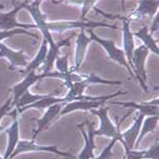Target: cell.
I'll list each match as a JSON object with an SVG mask.
<instances>
[{"mask_svg": "<svg viewBox=\"0 0 159 159\" xmlns=\"http://www.w3.org/2000/svg\"><path fill=\"white\" fill-rule=\"evenodd\" d=\"M11 105H12V97L9 98V99L7 101V103L0 108V119H1L7 113H8V111L10 109V107H11Z\"/></svg>", "mask_w": 159, "mask_h": 159, "instance_id": "cell-28", "label": "cell"}, {"mask_svg": "<svg viewBox=\"0 0 159 159\" xmlns=\"http://www.w3.org/2000/svg\"><path fill=\"white\" fill-rule=\"evenodd\" d=\"M48 44L44 39V41L40 47V49H39V52L36 56V57L30 63H28V65L25 66L24 70H20V73H22L23 75H26L31 71H35L40 65L44 64V62L46 60V57L48 55Z\"/></svg>", "mask_w": 159, "mask_h": 159, "instance_id": "cell-19", "label": "cell"}, {"mask_svg": "<svg viewBox=\"0 0 159 159\" xmlns=\"http://www.w3.org/2000/svg\"><path fill=\"white\" fill-rule=\"evenodd\" d=\"M108 100H110V98H105L102 100H96V101H92V100L73 101L66 104V106L63 107L59 116H65L74 111H90L92 109H98L99 107H103L104 104L107 103Z\"/></svg>", "mask_w": 159, "mask_h": 159, "instance_id": "cell-11", "label": "cell"}, {"mask_svg": "<svg viewBox=\"0 0 159 159\" xmlns=\"http://www.w3.org/2000/svg\"><path fill=\"white\" fill-rule=\"evenodd\" d=\"M159 22H158V14L157 13L156 14V16H155V20L153 21V24L151 25V27L149 28V33L151 34V35H153V33H155L156 31H157L158 30V27H159Z\"/></svg>", "mask_w": 159, "mask_h": 159, "instance_id": "cell-29", "label": "cell"}, {"mask_svg": "<svg viewBox=\"0 0 159 159\" xmlns=\"http://www.w3.org/2000/svg\"><path fill=\"white\" fill-rule=\"evenodd\" d=\"M158 116H148L147 119H145V121H143L141 129H140V134L136 140L135 147H138L139 143L142 141V139L145 137V135L147 134L155 131V129L157 125V123H158Z\"/></svg>", "mask_w": 159, "mask_h": 159, "instance_id": "cell-21", "label": "cell"}, {"mask_svg": "<svg viewBox=\"0 0 159 159\" xmlns=\"http://www.w3.org/2000/svg\"><path fill=\"white\" fill-rule=\"evenodd\" d=\"M86 29H81V32L76 37L75 40V65L70 69L72 73L76 72L79 67L81 66V64L83 63V60L85 58L86 53V48L89 45V43L92 41L90 37H86L85 33Z\"/></svg>", "mask_w": 159, "mask_h": 159, "instance_id": "cell-13", "label": "cell"}, {"mask_svg": "<svg viewBox=\"0 0 159 159\" xmlns=\"http://www.w3.org/2000/svg\"><path fill=\"white\" fill-rule=\"evenodd\" d=\"M0 159H4V157H0Z\"/></svg>", "mask_w": 159, "mask_h": 159, "instance_id": "cell-30", "label": "cell"}, {"mask_svg": "<svg viewBox=\"0 0 159 159\" xmlns=\"http://www.w3.org/2000/svg\"><path fill=\"white\" fill-rule=\"evenodd\" d=\"M24 8V2L21 3L20 6L15 7L13 10L7 13H0V28L4 30H12L16 28L21 29H28V28H36V25L30 24H21L18 23L16 19V14L19 10Z\"/></svg>", "mask_w": 159, "mask_h": 159, "instance_id": "cell-9", "label": "cell"}, {"mask_svg": "<svg viewBox=\"0 0 159 159\" xmlns=\"http://www.w3.org/2000/svg\"><path fill=\"white\" fill-rule=\"evenodd\" d=\"M87 31H88V33H89V35H90V36H89L90 39L93 40V41H96L98 44H99L100 46H102L103 48L106 50V52H107V54L108 55V57H110V59L114 60V61L116 62V63H118L119 65H121L123 66H125V67L127 69L129 75H130L132 77L135 78V75L133 73L131 67L129 66L128 63L126 61L125 53H124V51H123L122 49L116 48V44H115L114 41H112V40H107V39H103V38L98 37V35H96V34L93 32V29H88Z\"/></svg>", "mask_w": 159, "mask_h": 159, "instance_id": "cell-4", "label": "cell"}, {"mask_svg": "<svg viewBox=\"0 0 159 159\" xmlns=\"http://www.w3.org/2000/svg\"><path fill=\"white\" fill-rule=\"evenodd\" d=\"M8 115L12 116L14 117V120H13L11 126L7 130V133L8 135V143H7L6 154L4 156V159H8L10 157V156L12 155V153L19 141V128H18V116H17L18 112L16 109H14Z\"/></svg>", "mask_w": 159, "mask_h": 159, "instance_id": "cell-15", "label": "cell"}, {"mask_svg": "<svg viewBox=\"0 0 159 159\" xmlns=\"http://www.w3.org/2000/svg\"><path fill=\"white\" fill-rule=\"evenodd\" d=\"M0 57H6L10 62L9 69L14 70L16 67H25L28 65L27 58L23 50L14 51L4 44H0Z\"/></svg>", "mask_w": 159, "mask_h": 159, "instance_id": "cell-12", "label": "cell"}, {"mask_svg": "<svg viewBox=\"0 0 159 159\" xmlns=\"http://www.w3.org/2000/svg\"><path fill=\"white\" fill-rule=\"evenodd\" d=\"M117 141H118V140H117V139H116V138L111 139L110 144H109L107 147H106V148L103 150V152H102L98 157H95L93 159H108L111 156H112V149H113V147H114V146L116 145V143Z\"/></svg>", "mask_w": 159, "mask_h": 159, "instance_id": "cell-27", "label": "cell"}, {"mask_svg": "<svg viewBox=\"0 0 159 159\" xmlns=\"http://www.w3.org/2000/svg\"><path fill=\"white\" fill-rule=\"evenodd\" d=\"M64 107V104H55V105H52L50 106L47 112L45 113V115L37 121V129L35 130L34 132V135L32 137V140H36L37 135L43 131L44 129L48 128L51 122L60 115V112H61L62 108Z\"/></svg>", "mask_w": 159, "mask_h": 159, "instance_id": "cell-16", "label": "cell"}, {"mask_svg": "<svg viewBox=\"0 0 159 159\" xmlns=\"http://www.w3.org/2000/svg\"><path fill=\"white\" fill-rule=\"evenodd\" d=\"M145 119V116L141 113L138 114L137 117L135 118L134 124L124 133H121V139L120 142L123 141L125 146L129 149H134L136 143V140L138 138V135L140 134V129L142 126L143 121Z\"/></svg>", "mask_w": 159, "mask_h": 159, "instance_id": "cell-14", "label": "cell"}, {"mask_svg": "<svg viewBox=\"0 0 159 159\" xmlns=\"http://www.w3.org/2000/svg\"><path fill=\"white\" fill-rule=\"evenodd\" d=\"M56 65H57V68L58 70V72L62 74L63 77L66 74L69 73L70 69L68 67V55L62 57H57L56 59Z\"/></svg>", "mask_w": 159, "mask_h": 159, "instance_id": "cell-25", "label": "cell"}, {"mask_svg": "<svg viewBox=\"0 0 159 159\" xmlns=\"http://www.w3.org/2000/svg\"><path fill=\"white\" fill-rule=\"evenodd\" d=\"M149 54V50L144 46L136 48L133 52L131 69L135 75V77L138 80L140 86L146 93H148V87L147 85V70H146V61Z\"/></svg>", "mask_w": 159, "mask_h": 159, "instance_id": "cell-3", "label": "cell"}, {"mask_svg": "<svg viewBox=\"0 0 159 159\" xmlns=\"http://www.w3.org/2000/svg\"><path fill=\"white\" fill-rule=\"evenodd\" d=\"M95 124L86 121L83 124L77 125L80 132L83 134L85 139V146L80 152L77 159H93L95 157L94 151L98 147L95 145Z\"/></svg>", "mask_w": 159, "mask_h": 159, "instance_id": "cell-7", "label": "cell"}, {"mask_svg": "<svg viewBox=\"0 0 159 159\" xmlns=\"http://www.w3.org/2000/svg\"><path fill=\"white\" fill-rule=\"evenodd\" d=\"M109 104L112 105H118L122 106L124 107L127 108H133L139 110L141 114L144 116H158V98L153 99L148 102H118V101H107Z\"/></svg>", "mask_w": 159, "mask_h": 159, "instance_id": "cell-8", "label": "cell"}, {"mask_svg": "<svg viewBox=\"0 0 159 159\" xmlns=\"http://www.w3.org/2000/svg\"><path fill=\"white\" fill-rule=\"evenodd\" d=\"M108 111L109 107H101L98 109H92L89 112L95 116H97L99 117L100 120V125L98 127V130H95V135H100V136H106V137H109V138H116L118 141L121 139V132L119 130V126L121 125V123L129 116L133 113V110L128 112L122 119L119 121L117 124V125H116L114 123L111 121V119L108 116Z\"/></svg>", "mask_w": 159, "mask_h": 159, "instance_id": "cell-1", "label": "cell"}, {"mask_svg": "<svg viewBox=\"0 0 159 159\" xmlns=\"http://www.w3.org/2000/svg\"><path fill=\"white\" fill-rule=\"evenodd\" d=\"M19 34L27 35V36L34 37L36 39L39 38V37L37 35L34 34V33H30L27 30L21 29V28H16V29H12V30H3V31H0V41L3 40V39H5V38L11 37L13 36H16V35H19Z\"/></svg>", "mask_w": 159, "mask_h": 159, "instance_id": "cell-23", "label": "cell"}, {"mask_svg": "<svg viewBox=\"0 0 159 159\" xmlns=\"http://www.w3.org/2000/svg\"><path fill=\"white\" fill-rule=\"evenodd\" d=\"M46 77H59V78L63 79V75L59 72H49V73L43 74H36L35 71L29 72L25 75V77L23 79V81H21L20 83H18L17 85L14 86L12 88L9 89V91L12 92L13 95V101L11 107H14L16 105L19 98L22 97V95L26 90L29 89L30 86H33L35 83H37V81L44 79Z\"/></svg>", "mask_w": 159, "mask_h": 159, "instance_id": "cell-5", "label": "cell"}, {"mask_svg": "<svg viewBox=\"0 0 159 159\" xmlns=\"http://www.w3.org/2000/svg\"><path fill=\"white\" fill-rule=\"evenodd\" d=\"M116 18L121 19L123 22V47H124V53L128 63L129 66L131 67V61L133 57V52L135 50V44H134V37L133 33L130 30V20L126 16H116Z\"/></svg>", "mask_w": 159, "mask_h": 159, "instance_id": "cell-10", "label": "cell"}, {"mask_svg": "<svg viewBox=\"0 0 159 159\" xmlns=\"http://www.w3.org/2000/svg\"><path fill=\"white\" fill-rule=\"evenodd\" d=\"M98 26L109 27L112 29H117L118 27L115 25H110L106 22H98V21H92V20H66V21H55V22H48L47 27L48 31L56 32V33H62L66 30L69 29H93Z\"/></svg>", "mask_w": 159, "mask_h": 159, "instance_id": "cell-2", "label": "cell"}, {"mask_svg": "<svg viewBox=\"0 0 159 159\" xmlns=\"http://www.w3.org/2000/svg\"><path fill=\"white\" fill-rule=\"evenodd\" d=\"M133 36H135V37H137L138 38H140L143 41L144 46L148 50L152 51L157 56H158V46H157V42L154 40L152 35L149 33V28L147 27V25H144L137 32H135V34H133Z\"/></svg>", "mask_w": 159, "mask_h": 159, "instance_id": "cell-20", "label": "cell"}, {"mask_svg": "<svg viewBox=\"0 0 159 159\" xmlns=\"http://www.w3.org/2000/svg\"><path fill=\"white\" fill-rule=\"evenodd\" d=\"M158 4V1H139L137 7L126 17L132 21L134 19H141L145 16H156L155 13H157Z\"/></svg>", "mask_w": 159, "mask_h": 159, "instance_id": "cell-17", "label": "cell"}, {"mask_svg": "<svg viewBox=\"0 0 159 159\" xmlns=\"http://www.w3.org/2000/svg\"><path fill=\"white\" fill-rule=\"evenodd\" d=\"M121 144L124 146L125 152L124 159H143L145 150L138 151V150H134V149H129L123 141H121Z\"/></svg>", "mask_w": 159, "mask_h": 159, "instance_id": "cell-26", "label": "cell"}, {"mask_svg": "<svg viewBox=\"0 0 159 159\" xmlns=\"http://www.w3.org/2000/svg\"><path fill=\"white\" fill-rule=\"evenodd\" d=\"M143 159H159L158 137L156 138V142L151 147H149L147 150H145Z\"/></svg>", "mask_w": 159, "mask_h": 159, "instance_id": "cell-24", "label": "cell"}, {"mask_svg": "<svg viewBox=\"0 0 159 159\" xmlns=\"http://www.w3.org/2000/svg\"><path fill=\"white\" fill-rule=\"evenodd\" d=\"M73 37V34L68 37L66 39L61 40L59 42H56L54 47H50L48 51V55L46 57V60L44 62V72L43 73H49L54 62L59 57V49L62 47H69L70 46V39Z\"/></svg>", "mask_w": 159, "mask_h": 159, "instance_id": "cell-18", "label": "cell"}, {"mask_svg": "<svg viewBox=\"0 0 159 159\" xmlns=\"http://www.w3.org/2000/svg\"><path fill=\"white\" fill-rule=\"evenodd\" d=\"M27 152H47V153H55L58 156H62L65 157L74 158V157L67 153L60 151L57 149V146H41L35 143V140H19L16 147L15 148L12 155L8 159H13L16 156L22 154V153H27Z\"/></svg>", "mask_w": 159, "mask_h": 159, "instance_id": "cell-6", "label": "cell"}, {"mask_svg": "<svg viewBox=\"0 0 159 159\" xmlns=\"http://www.w3.org/2000/svg\"><path fill=\"white\" fill-rule=\"evenodd\" d=\"M50 94L48 95H33L32 93L29 92V90H26L24 94L22 95V97L19 98V100L17 101L16 105V109H20V108H23L25 107H27L35 102H37L38 100H41L43 98H46L48 97Z\"/></svg>", "mask_w": 159, "mask_h": 159, "instance_id": "cell-22", "label": "cell"}]
</instances>
